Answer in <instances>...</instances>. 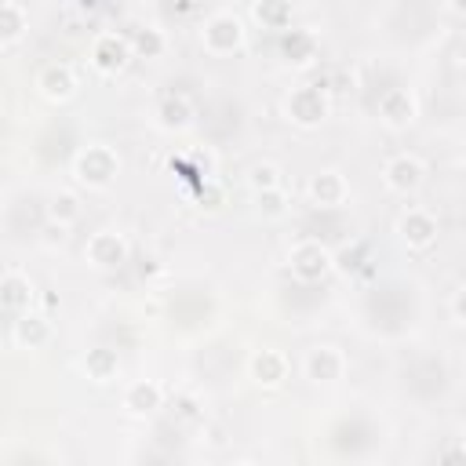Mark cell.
<instances>
[{"instance_id": "1", "label": "cell", "mask_w": 466, "mask_h": 466, "mask_svg": "<svg viewBox=\"0 0 466 466\" xmlns=\"http://www.w3.org/2000/svg\"><path fill=\"white\" fill-rule=\"evenodd\" d=\"M73 175L87 189H109L116 182V175H120V157H116L113 146H102V142L84 146L76 153V160H73Z\"/></svg>"}, {"instance_id": "2", "label": "cell", "mask_w": 466, "mask_h": 466, "mask_svg": "<svg viewBox=\"0 0 466 466\" xmlns=\"http://www.w3.org/2000/svg\"><path fill=\"white\" fill-rule=\"evenodd\" d=\"M244 40H248L244 18L233 15V11H215V15H208L204 25H200V44H204V51L215 55V58L240 51Z\"/></svg>"}, {"instance_id": "3", "label": "cell", "mask_w": 466, "mask_h": 466, "mask_svg": "<svg viewBox=\"0 0 466 466\" xmlns=\"http://www.w3.org/2000/svg\"><path fill=\"white\" fill-rule=\"evenodd\" d=\"M328 109H331V102H328L324 84H299V87H291V95L284 98V116H288L295 127H302V131L320 127V124L328 120Z\"/></svg>"}, {"instance_id": "4", "label": "cell", "mask_w": 466, "mask_h": 466, "mask_svg": "<svg viewBox=\"0 0 466 466\" xmlns=\"http://www.w3.org/2000/svg\"><path fill=\"white\" fill-rule=\"evenodd\" d=\"M131 58H135V55H131V40H127L124 33H113V29L95 33V40H91V47H87V62H91V69L102 73V76L124 73Z\"/></svg>"}, {"instance_id": "5", "label": "cell", "mask_w": 466, "mask_h": 466, "mask_svg": "<svg viewBox=\"0 0 466 466\" xmlns=\"http://www.w3.org/2000/svg\"><path fill=\"white\" fill-rule=\"evenodd\" d=\"M288 269H291L295 280L317 284V280H324V277L335 269V258H331V251H328L320 240H299V244L288 251Z\"/></svg>"}, {"instance_id": "6", "label": "cell", "mask_w": 466, "mask_h": 466, "mask_svg": "<svg viewBox=\"0 0 466 466\" xmlns=\"http://www.w3.org/2000/svg\"><path fill=\"white\" fill-rule=\"evenodd\" d=\"M437 233H441L437 215L426 211V208H408V211L397 218V237H400L411 251H426V248H433V244H437Z\"/></svg>"}, {"instance_id": "7", "label": "cell", "mask_w": 466, "mask_h": 466, "mask_svg": "<svg viewBox=\"0 0 466 466\" xmlns=\"http://www.w3.org/2000/svg\"><path fill=\"white\" fill-rule=\"evenodd\" d=\"M84 258H87L95 269H102V273L120 269V266L127 262V240H124L120 233H113V229H98V233L87 237Z\"/></svg>"}, {"instance_id": "8", "label": "cell", "mask_w": 466, "mask_h": 466, "mask_svg": "<svg viewBox=\"0 0 466 466\" xmlns=\"http://www.w3.org/2000/svg\"><path fill=\"white\" fill-rule=\"evenodd\" d=\"M419 116V102L408 87H386L379 95V120L390 127V131H408Z\"/></svg>"}, {"instance_id": "9", "label": "cell", "mask_w": 466, "mask_h": 466, "mask_svg": "<svg viewBox=\"0 0 466 466\" xmlns=\"http://www.w3.org/2000/svg\"><path fill=\"white\" fill-rule=\"evenodd\" d=\"M426 178V164L415 157V153H393L382 167V182L393 189V193H415Z\"/></svg>"}, {"instance_id": "10", "label": "cell", "mask_w": 466, "mask_h": 466, "mask_svg": "<svg viewBox=\"0 0 466 466\" xmlns=\"http://www.w3.org/2000/svg\"><path fill=\"white\" fill-rule=\"evenodd\" d=\"M302 368H306V379H309V382L331 386V382H339V379L346 375V353H342L339 346H313V350L306 353Z\"/></svg>"}, {"instance_id": "11", "label": "cell", "mask_w": 466, "mask_h": 466, "mask_svg": "<svg viewBox=\"0 0 466 466\" xmlns=\"http://www.w3.org/2000/svg\"><path fill=\"white\" fill-rule=\"evenodd\" d=\"M306 193H309V200H313L317 208H342L346 197H350V182H346L342 171H335V167H320L317 175H309Z\"/></svg>"}, {"instance_id": "12", "label": "cell", "mask_w": 466, "mask_h": 466, "mask_svg": "<svg viewBox=\"0 0 466 466\" xmlns=\"http://www.w3.org/2000/svg\"><path fill=\"white\" fill-rule=\"evenodd\" d=\"M36 91L47 102H69L76 95V73H73V66L69 62H47L36 73Z\"/></svg>"}, {"instance_id": "13", "label": "cell", "mask_w": 466, "mask_h": 466, "mask_svg": "<svg viewBox=\"0 0 466 466\" xmlns=\"http://www.w3.org/2000/svg\"><path fill=\"white\" fill-rule=\"evenodd\" d=\"M33 299H36V288H33V280H29L22 269H7V273L0 277V306L7 309L11 320L22 317V313H29Z\"/></svg>"}, {"instance_id": "14", "label": "cell", "mask_w": 466, "mask_h": 466, "mask_svg": "<svg viewBox=\"0 0 466 466\" xmlns=\"http://www.w3.org/2000/svg\"><path fill=\"white\" fill-rule=\"evenodd\" d=\"M248 375H251L262 390H277V386H284V379H288V357H284L280 350L262 346V350L251 353V360H248Z\"/></svg>"}, {"instance_id": "15", "label": "cell", "mask_w": 466, "mask_h": 466, "mask_svg": "<svg viewBox=\"0 0 466 466\" xmlns=\"http://www.w3.org/2000/svg\"><path fill=\"white\" fill-rule=\"evenodd\" d=\"M11 342L18 346V350H40V346H47L51 342V320L44 317V313H22V317H15L11 320Z\"/></svg>"}, {"instance_id": "16", "label": "cell", "mask_w": 466, "mask_h": 466, "mask_svg": "<svg viewBox=\"0 0 466 466\" xmlns=\"http://www.w3.org/2000/svg\"><path fill=\"white\" fill-rule=\"evenodd\" d=\"M124 408H127V415H138V419L157 415V411L164 408V386L153 382V379L131 382V386L124 390Z\"/></svg>"}, {"instance_id": "17", "label": "cell", "mask_w": 466, "mask_h": 466, "mask_svg": "<svg viewBox=\"0 0 466 466\" xmlns=\"http://www.w3.org/2000/svg\"><path fill=\"white\" fill-rule=\"evenodd\" d=\"M193 116H197V109L186 95H164L157 106V124L164 131H186L193 124Z\"/></svg>"}, {"instance_id": "18", "label": "cell", "mask_w": 466, "mask_h": 466, "mask_svg": "<svg viewBox=\"0 0 466 466\" xmlns=\"http://www.w3.org/2000/svg\"><path fill=\"white\" fill-rule=\"evenodd\" d=\"M84 371H87L91 382H113V379L120 375V357H116V350H109V346H91V350L84 353Z\"/></svg>"}, {"instance_id": "19", "label": "cell", "mask_w": 466, "mask_h": 466, "mask_svg": "<svg viewBox=\"0 0 466 466\" xmlns=\"http://www.w3.org/2000/svg\"><path fill=\"white\" fill-rule=\"evenodd\" d=\"M280 55H284L288 62H295V66H309V62L317 58V40H313V33H306V29H288V33L280 36Z\"/></svg>"}, {"instance_id": "20", "label": "cell", "mask_w": 466, "mask_h": 466, "mask_svg": "<svg viewBox=\"0 0 466 466\" xmlns=\"http://www.w3.org/2000/svg\"><path fill=\"white\" fill-rule=\"evenodd\" d=\"M25 29H29V11H25V4L4 0V4H0V44H4V47L15 44Z\"/></svg>"}, {"instance_id": "21", "label": "cell", "mask_w": 466, "mask_h": 466, "mask_svg": "<svg viewBox=\"0 0 466 466\" xmlns=\"http://www.w3.org/2000/svg\"><path fill=\"white\" fill-rule=\"evenodd\" d=\"M127 40H131V55L135 58H160L167 51V36L157 25H138V29L127 33Z\"/></svg>"}, {"instance_id": "22", "label": "cell", "mask_w": 466, "mask_h": 466, "mask_svg": "<svg viewBox=\"0 0 466 466\" xmlns=\"http://www.w3.org/2000/svg\"><path fill=\"white\" fill-rule=\"evenodd\" d=\"M47 218H51V222H62V226H73V222L80 218V200H76V193H73V189L51 193V200H47Z\"/></svg>"}, {"instance_id": "23", "label": "cell", "mask_w": 466, "mask_h": 466, "mask_svg": "<svg viewBox=\"0 0 466 466\" xmlns=\"http://www.w3.org/2000/svg\"><path fill=\"white\" fill-rule=\"evenodd\" d=\"M251 15L269 29H284L288 33V25H291V4H284V0H262V4L251 7Z\"/></svg>"}, {"instance_id": "24", "label": "cell", "mask_w": 466, "mask_h": 466, "mask_svg": "<svg viewBox=\"0 0 466 466\" xmlns=\"http://www.w3.org/2000/svg\"><path fill=\"white\" fill-rule=\"evenodd\" d=\"M248 186L251 193H266V189H280V167L269 160H258L248 167Z\"/></svg>"}, {"instance_id": "25", "label": "cell", "mask_w": 466, "mask_h": 466, "mask_svg": "<svg viewBox=\"0 0 466 466\" xmlns=\"http://www.w3.org/2000/svg\"><path fill=\"white\" fill-rule=\"evenodd\" d=\"M255 208H258L262 218H284L288 208H291V197L284 193V186L280 189H266V193H255Z\"/></svg>"}, {"instance_id": "26", "label": "cell", "mask_w": 466, "mask_h": 466, "mask_svg": "<svg viewBox=\"0 0 466 466\" xmlns=\"http://www.w3.org/2000/svg\"><path fill=\"white\" fill-rule=\"evenodd\" d=\"M69 240V226H62V222H44V229H40V244L44 248H62Z\"/></svg>"}, {"instance_id": "27", "label": "cell", "mask_w": 466, "mask_h": 466, "mask_svg": "<svg viewBox=\"0 0 466 466\" xmlns=\"http://www.w3.org/2000/svg\"><path fill=\"white\" fill-rule=\"evenodd\" d=\"M448 309H451V317H455V320L466 328V284H462V288H455V295H451Z\"/></svg>"}, {"instance_id": "28", "label": "cell", "mask_w": 466, "mask_h": 466, "mask_svg": "<svg viewBox=\"0 0 466 466\" xmlns=\"http://www.w3.org/2000/svg\"><path fill=\"white\" fill-rule=\"evenodd\" d=\"M448 11H455V15H466V4H451Z\"/></svg>"}, {"instance_id": "29", "label": "cell", "mask_w": 466, "mask_h": 466, "mask_svg": "<svg viewBox=\"0 0 466 466\" xmlns=\"http://www.w3.org/2000/svg\"><path fill=\"white\" fill-rule=\"evenodd\" d=\"M459 58H462V66H466V40H462V47H459Z\"/></svg>"}, {"instance_id": "30", "label": "cell", "mask_w": 466, "mask_h": 466, "mask_svg": "<svg viewBox=\"0 0 466 466\" xmlns=\"http://www.w3.org/2000/svg\"><path fill=\"white\" fill-rule=\"evenodd\" d=\"M462 164H466V142H462Z\"/></svg>"}, {"instance_id": "31", "label": "cell", "mask_w": 466, "mask_h": 466, "mask_svg": "<svg viewBox=\"0 0 466 466\" xmlns=\"http://www.w3.org/2000/svg\"><path fill=\"white\" fill-rule=\"evenodd\" d=\"M233 466H255V462H233Z\"/></svg>"}, {"instance_id": "32", "label": "cell", "mask_w": 466, "mask_h": 466, "mask_svg": "<svg viewBox=\"0 0 466 466\" xmlns=\"http://www.w3.org/2000/svg\"><path fill=\"white\" fill-rule=\"evenodd\" d=\"M462 448H466V433H462Z\"/></svg>"}]
</instances>
